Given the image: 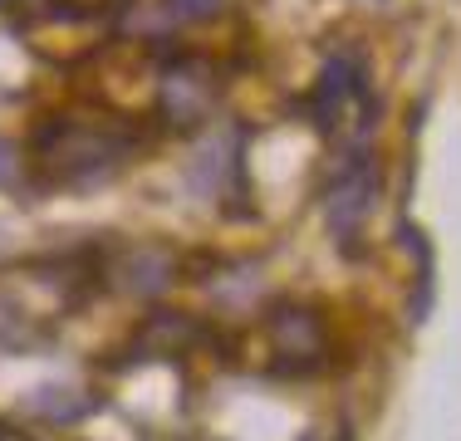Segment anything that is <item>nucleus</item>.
Returning <instances> with one entry per match:
<instances>
[{
	"label": "nucleus",
	"mask_w": 461,
	"mask_h": 441,
	"mask_svg": "<svg viewBox=\"0 0 461 441\" xmlns=\"http://www.w3.org/2000/svg\"><path fill=\"white\" fill-rule=\"evenodd\" d=\"M216 5L221 0H158V20L167 30H177V25H192V20H206Z\"/></svg>",
	"instance_id": "nucleus-1"
}]
</instances>
